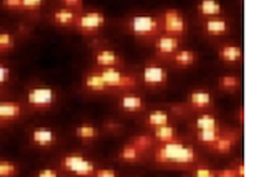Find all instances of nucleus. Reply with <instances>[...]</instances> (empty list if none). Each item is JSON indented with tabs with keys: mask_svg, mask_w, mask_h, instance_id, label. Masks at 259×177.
<instances>
[{
	"mask_svg": "<svg viewBox=\"0 0 259 177\" xmlns=\"http://www.w3.org/2000/svg\"><path fill=\"white\" fill-rule=\"evenodd\" d=\"M215 177H224V176H221V174H218V173H217V176Z\"/></svg>",
	"mask_w": 259,
	"mask_h": 177,
	"instance_id": "nucleus-41",
	"label": "nucleus"
},
{
	"mask_svg": "<svg viewBox=\"0 0 259 177\" xmlns=\"http://www.w3.org/2000/svg\"><path fill=\"white\" fill-rule=\"evenodd\" d=\"M161 29L169 36H180L186 33L188 22L185 15L175 9H168L161 15Z\"/></svg>",
	"mask_w": 259,
	"mask_h": 177,
	"instance_id": "nucleus-3",
	"label": "nucleus"
},
{
	"mask_svg": "<svg viewBox=\"0 0 259 177\" xmlns=\"http://www.w3.org/2000/svg\"><path fill=\"white\" fill-rule=\"evenodd\" d=\"M178 47H180V41L177 39V36H160L155 43L156 53L163 57L172 56L175 51H178Z\"/></svg>",
	"mask_w": 259,
	"mask_h": 177,
	"instance_id": "nucleus-9",
	"label": "nucleus"
},
{
	"mask_svg": "<svg viewBox=\"0 0 259 177\" xmlns=\"http://www.w3.org/2000/svg\"><path fill=\"white\" fill-rule=\"evenodd\" d=\"M153 134H155V137L160 143H168L177 138V130H175L174 127L169 126V125L155 127Z\"/></svg>",
	"mask_w": 259,
	"mask_h": 177,
	"instance_id": "nucleus-21",
	"label": "nucleus"
},
{
	"mask_svg": "<svg viewBox=\"0 0 259 177\" xmlns=\"http://www.w3.org/2000/svg\"><path fill=\"white\" fill-rule=\"evenodd\" d=\"M108 87H117V89H133L137 86V79L133 75H127L120 72L116 68H102L98 72Z\"/></svg>",
	"mask_w": 259,
	"mask_h": 177,
	"instance_id": "nucleus-6",
	"label": "nucleus"
},
{
	"mask_svg": "<svg viewBox=\"0 0 259 177\" xmlns=\"http://www.w3.org/2000/svg\"><path fill=\"white\" fill-rule=\"evenodd\" d=\"M37 177H60V174L54 169H43L37 173Z\"/></svg>",
	"mask_w": 259,
	"mask_h": 177,
	"instance_id": "nucleus-38",
	"label": "nucleus"
},
{
	"mask_svg": "<svg viewBox=\"0 0 259 177\" xmlns=\"http://www.w3.org/2000/svg\"><path fill=\"white\" fill-rule=\"evenodd\" d=\"M169 115L164 111H153L150 112L148 118H146V125L152 127H159L168 125Z\"/></svg>",
	"mask_w": 259,
	"mask_h": 177,
	"instance_id": "nucleus-23",
	"label": "nucleus"
},
{
	"mask_svg": "<svg viewBox=\"0 0 259 177\" xmlns=\"http://www.w3.org/2000/svg\"><path fill=\"white\" fill-rule=\"evenodd\" d=\"M141 152L137 150L135 146H133L131 143L130 144H125L124 147L121 148V151L119 154V158L124 162H135L138 158H140Z\"/></svg>",
	"mask_w": 259,
	"mask_h": 177,
	"instance_id": "nucleus-26",
	"label": "nucleus"
},
{
	"mask_svg": "<svg viewBox=\"0 0 259 177\" xmlns=\"http://www.w3.org/2000/svg\"><path fill=\"white\" fill-rule=\"evenodd\" d=\"M17 173V166L13 162L2 161L0 165V177H13Z\"/></svg>",
	"mask_w": 259,
	"mask_h": 177,
	"instance_id": "nucleus-31",
	"label": "nucleus"
},
{
	"mask_svg": "<svg viewBox=\"0 0 259 177\" xmlns=\"http://www.w3.org/2000/svg\"><path fill=\"white\" fill-rule=\"evenodd\" d=\"M22 112V108L18 102H0V119H15Z\"/></svg>",
	"mask_w": 259,
	"mask_h": 177,
	"instance_id": "nucleus-20",
	"label": "nucleus"
},
{
	"mask_svg": "<svg viewBox=\"0 0 259 177\" xmlns=\"http://www.w3.org/2000/svg\"><path fill=\"white\" fill-rule=\"evenodd\" d=\"M21 3H22V0H2V5L6 9H21Z\"/></svg>",
	"mask_w": 259,
	"mask_h": 177,
	"instance_id": "nucleus-36",
	"label": "nucleus"
},
{
	"mask_svg": "<svg viewBox=\"0 0 259 177\" xmlns=\"http://www.w3.org/2000/svg\"><path fill=\"white\" fill-rule=\"evenodd\" d=\"M131 144L135 146L137 150L142 154V152H146L150 147H152L153 141H152V138H150L149 136H137L134 137V140L131 141Z\"/></svg>",
	"mask_w": 259,
	"mask_h": 177,
	"instance_id": "nucleus-30",
	"label": "nucleus"
},
{
	"mask_svg": "<svg viewBox=\"0 0 259 177\" xmlns=\"http://www.w3.org/2000/svg\"><path fill=\"white\" fill-rule=\"evenodd\" d=\"M61 165L65 170L75 173L81 177L93 176L95 172V163L85 159L79 154H69V155L64 157V159L61 161Z\"/></svg>",
	"mask_w": 259,
	"mask_h": 177,
	"instance_id": "nucleus-4",
	"label": "nucleus"
},
{
	"mask_svg": "<svg viewBox=\"0 0 259 177\" xmlns=\"http://www.w3.org/2000/svg\"><path fill=\"white\" fill-rule=\"evenodd\" d=\"M218 174L224 177H237V173L234 169H225V170H221V172H217Z\"/></svg>",
	"mask_w": 259,
	"mask_h": 177,
	"instance_id": "nucleus-39",
	"label": "nucleus"
},
{
	"mask_svg": "<svg viewBox=\"0 0 259 177\" xmlns=\"http://www.w3.org/2000/svg\"><path fill=\"white\" fill-rule=\"evenodd\" d=\"M84 86L91 91H95V93H101V91H106L109 87L105 83L104 79L101 78V75L98 72H93V74H89V75L84 78Z\"/></svg>",
	"mask_w": 259,
	"mask_h": 177,
	"instance_id": "nucleus-19",
	"label": "nucleus"
},
{
	"mask_svg": "<svg viewBox=\"0 0 259 177\" xmlns=\"http://www.w3.org/2000/svg\"><path fill=\"white\" fill-rule=\"evenodd\" d=\"M77 15V11H73L72 9H58L54 11L53 20L57 25L72 26L75 25Z\"/></svg>",
	"mask_w": 259,
	"mask_h": 177,
	"instance_id": "nucleus-15",
	"label": "nucleus"
},
{
	"mask_svg": "<svg viewBox=\"0 0 259 177\" xmlns=\"http://www.w3.org/2000/svg\"><path fill=\"white\" fill-rule=\"evenodd\" d=\"M197 10L200 14L207 18L220 17L222 14V5L218 0H200L197 5Z\"/></svg>",
	"mask_w": 259,
	"mask_h": 177,
	"instance_id": "nucleus-13",
	"label": "nucleus"
},
{
	"mask_svg": "<svg viewBox=\"0 0 259 177\" xmlns=\"http://www.w3.org/2000/svg\"><path fill=\"white\" fill-rule=\"evenodd\" d=\"M120 108H123L127 112H140L145 108V101L142 97L134 96V94H127V96L121 97Z\"/></svg>",
	"mask_w": 259,
	"mask_h": 177,
	"instance_id": "nucleus-16",
	"label": "nucleus"
},
{
	"mask_svg": "<svg viewBox=\"0 0 259 177\" xmlns=\"http://www.w3.org/2000/svg\"><path fill=\"white\" fill-rule=\"evenodd\" d=\"M75 133L81 140H94L98 137V130L91 125H80L76 127Z\"/></svg>",
	"mask_w": 259,
	"mask_h": 177,
	"instance_id": "nucleus-27",
	"label": "nucleus"
},
{
	"mask_svg": "<svg viewBox=\"0 0 259 177\" xmlns=\"http://www.w3.org/2000/svg\"><path fill=\"white\" fill-rule=\"evenodd\" d=\"M14 36L10 32H0V53L10 51L11 49H14Z\"/></svg>",
	"mask_w": 259,
	"mask_h": 177,
	"instance_id": "nucleus-29",
	"label": "nucleus"
},
{
	"mask_svg": "<svg viewBox=\"0 0 259 177\" xmlns=\"http://www.w3.org/2000/svg\"><path fill=\"white\" fill-rule=\"evenodd\" d=\"M26 100L30 107L43 110V108H49L57 101V93L51 87H33L28 93Z\"/></svg>",
	"mask_w": 259,
	"mask_h": 177,
	"instance_id": "nucleus-7",
	"label": "nucleus"
},
{
	"mask_svg": "<svg viewBox=\"0 0 259 177\" xmlns=\"http://www.w3.org/2000/svg\"><path fill=\"white\" fill-rule=\"evenodd\" d=\"M105 22H106V18H105L104 13L93 10L77 15L75 26L80 32L90 35V33H94L97 30H100L105 25Z\"/></svg>",
	"mask_w": 259,
	"mask_h": 177,
	"instance_id": "nucleus-5",
	"label": "nucleus"
},
{
	"mask_svg": "<svg viewBox=\"0 0 259 177\" xmlns=\"http://www.w3.org/2000/svg\"><path fill=\"white\" fill-rule=\"evenodd\" d=\"M62 3H64L66 7H69L72 10H75V9H80L81 5H83V0H61Z\"/></svg>",
	"mask_w": 259,
	"mask_h": 177,
	"instance_id": "nucleus-37",
	"label": "nucleus"
},
{
	"mask_svg": "<svg viewBox=\"0 0 259 177\" xmlns=\"http://www.w3.org/2000/svg\"><path fill=\"white\" fill-rule=\"evenodd\" d=\"M194 177H215L217 176V172L211 170L208 167H199L193 174Z\"/></svg>",
	"mask_w": 259,
	"mask_h": 177,
	"instance_id": "nucleus-33",
	"label": "nucleus"
},
{
	"mask_svg": "<svg viewBox=\"0 0 259 177\" xmlns=\"http://www.w3.org/2000/svg\"><path fill=\"white\" fill-rule=\"evenodd\" d=\"M142 81L148 86H164L168 81V74L157 64H148L142 71Z\"/></svg>",
	"mask_w": 259,
	"mask_h": 177,
	"instance_id": "nucleus-8",
	"label": "nucleus"
},
{
	"mask_svg": "<svg viewBox=\"0 0 259 177\" xmlns=\"http://www.w3.org/2000/svg\"><path fill=\"white\" fill-rule=\"evenodd\" d=\"M204 32L209 36H222L229 32V22L220 17L207 18L204 22Z\"/></svg>",
	"mask_w": 259,
	"mask_h": 177,
	"instance_id": "nucleus-10",
	"label": "nucleus"
},
{
	"mask_svg": "<svg viewBox=\"0 0 259 177\" xmlns=\"http://www.w3.org/2000/svg\"><path fill=\"white\" fill-rule=\"evenodd\" d=\"M95 64L102 66V68H115L120 64L119 54L113 50H108V49H102L95 53L94 56Z\"/></svg>",
	"mask_w": 259,
	"mask_h": 177,
	"instance_id": "nucleus-12",
	"label": "nucleus"
},
{
	"mask_svg": "<svg viewBox=\"0 0 259 177\" xmlns=\"http://www.w3.org/2000/svg\"><path fill=\"white\" fill-rule=\"evenodd\" d=\"M131 33L140 38H153L161 30V22L153 15H134L128 21Z\"/></svg>",
	"mask_w": 259,
	"mask_h": 177,
	"instance_id": "nucleus-2",
	"label": "nucleus"
},
{
	"mask_svg": "<svg viewBox=\"0 0 259 177\" xmlns=\"http://www.w3.org/2000/svg\"><path fill=\"white\" fill-rule=\"evenodd\" d=\"M234 143H236L234 138L222 134V136H221L220 138L212 144V146H211V148H212V151L215 152H220V154H228V152L232 151V148L234 147Z\"/></svg>",
	"mask_w": 259,
	"mask_h": 177,
	"instance_id": "nucleus-24",
	"label": "nucleus"
},
{
	"mask_svg": "<svg viewBox=\"0 0 259 177\" xmlns=\"http://www.w3.org/2000/svg\"><path fill=\"white\" fill-rule=\"evenodd\" d=\"M32 141L40 147H49L57 141V134L49 127H36L32 130Z\"/></svg>",
	"mask_w": 259,
	"mask_h": 177,
	"instance_id": "nucleus-11",
	"label": "nucleus"
},
{
	"mask_svg": "<svg viewBox=\"0 0 259 177\" xmlns=\"http://www.w3.org/2000/svg\"><path fill=\"white\" fill-rule=\"evenodd\" d=\"M218 56L224 62H239L243 58V50L240 46L224 45L220 47Z\"/></svg>",
	"mask_w": 259,
	"mask_h": 177,
	"instance_id": "nucleus-14",
	"label": "nucleus"
},
{
	"mask_svg": "<svg viewBox=\"0 0 259 177\" xmlns=\"http://www.w3.org/2000/svg\"><path fill=\"white\" fill-rule=\"evenodd\" d=\"M234 170L237 173V177H244V165H243V163L237 165V167H236Z\"/></svg>",
	"mask_w": 259,
	"mask_h": 177,
	"instance_id": "nucleus-40",
	"label": "nucleus"
},
{
	"mask_svg": "<svg viewBox=\"0 0 259 177\" xmlns=\"http://www.w3.org/2000/svg\"><path fill=\"white\" fill-rule=\"evenodd\" d=\"M45 5V0H22L21 9L22 10H37L41 6Z\"/></svg>",
	"mask_w": 259,
	"mask_h": 177,
	"instance_id": "nucleus-32",
	"label": "nucleus"
},
{
	"mask_svg": "<svg viewBox=\"0 0 259 177\" xmlns=\"http://www.w3.org/2000/svg\"><path fill=\"white\" fill-rule=\"evenodd\" d=\"M224 133L221 132L220 127H215V129H207V130H199L197 132V140L203 144H208L212 146Z\"/></svg>",
	"mask_w": 259,
	"mask_h": 177,
	"instance_id": "nucleus-22",
	"label": "nucleus"
},
{
	"mask_svg": "<svg viewBox=\"0 0 259 177\" xmlns=\"http://www.w3.org/2000/svg\"><path fill=\"white\" fill-rule=\"evenodd\" d=\"M163 146L157 148L155 154V159L157 163H181V165H188L197 161V152L193 148L186 147L182 143L175 138L172 141L161 143Z\"/></svg>",
	"mask_w": 259,
	"mask_h": 177,
	"instance_id": "nucleus-1",
	"label": "nucleus"
},
{
	"mask_svg": "<svg viewBox=\"0 0 259 177\" xmlns=\"http://www.w3.org/2000/svg\"><path fill=\"white\" fill-rule=\"evenodd\" d=\"M95 177H117V173L112 169H98L94 172Z\"/></svg>",
	"mask_w": 259,
	"mask_h": 177,
	"instance_id": "nucleus-35",
	"label": "nucleus"
},
{
	"mask_svg": "<svg viewBox=\"0 0 259 177\" xmlns=\"http://www.w3.org/2000/svg\"><path fill=\"white\" fill-rule=\"evenodd\" d=\"M196 129L197 130H207V129H215V127H220L218 126V121H217V118L212 117V115H209V114H203V115H200L197 119H196Z\"/></svg>",
	"mask_w": 259,
	"mask_h": 177,
	"instance_id": "nucleus-25",
	"label": "nucleus"
},
{
	"mask_svg": "<svg viewBox=\"0 0 259 177\" xmlns=\"http://www.w3.org/2000/svg\"><path fill=\"white\" fill-rule=\"evenodd\" d=\"M189 102L194 110H207L212 102V97L208 91H193L190 93Z\"/></svg>",
	"mask_w": 259,
	"mask_h": 177,
	"instance_id": "nucleus-17",
	"label": "nucleus"
},
{
	"mask_svg": "<svg viewBox=\"0 0 259 177\" xmlns=\"http://www.w3.org/2000/svg\"><path fill=\"white\" fill-rule=\"evenodd\" d=\"M172 61L178 66L188 68V66L193 65L194 62L197 61V53L192 50L175 51L174 54H172Z\"/></svg>",
	"mask_w": 259,
	"mask_h": 177,
	"instance_id": "nucleus-18",
	"label": "nucleus"
},
{
	"mask_svg": "<svg viewBox=\"0 0 259 177\" xmlns=\"http://www.w3.org/2000/svg\"><path fill=\"white\" fill-rule=\"evenodd\" d=\"M0 165H2V161H0Z\"/></svg>",
	"mask_w": 259,
	"mask_h": 177,
	"instance_id": "nucleus-42",
	"label": "nucleus"
},
{
	"mask_svg": "<svg viewBox=\"0 0 259 177\" xmlns=\"http://www.w3.org/2000/svg\"><path fill=\"white\" fill-rule=\"evenodd\" d=\"M220 86L226 91H234L239 89L240 81L237 79V76L225 75L220 79Z\"/></svg>",
	"mask_w": 259,
	"mask_h": 177,
	"instance_id": "nucleus-28",
	"label": "nucleus"
},
{
	"mask_svg": "<svg viewBox=\"0 0 259 177\" xmlns=\"http://www.w3.org/2000/svg\"><path fill=\"white\" fill-rule=\"evenodd\" d=\"M9 79H10V69H9V66L0 64V85L9 82Z\"/></svg>",
	"mask_w": 259,
	"mask_h": 177,
	"instance_id": "nucleus-34",
	"label": "nucleus"
}]
</instances>
